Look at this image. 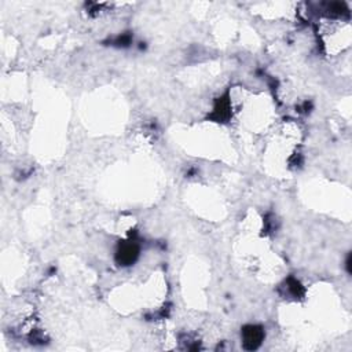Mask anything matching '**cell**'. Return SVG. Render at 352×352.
Listing matches in <instances>:
<instances>
[{
    "mask_svg": "<svg viewBox=\"0 0 352 352\" xmlns=\"http://www.w3.org/2000/svg\"><path fill=\"white\" fill-rule=\"evenodd\" d=\"M244 337H245V343L250 344V347H252V348H255V347H256V345L261 341V338H263V333H261V330H260L259 327L250 326L245 330Z\"/></svg>",
    "mask_w": 352,
    "mask_h": 352,
    "instance_id": "1",
    "label": "cell"
}]
</instances>
